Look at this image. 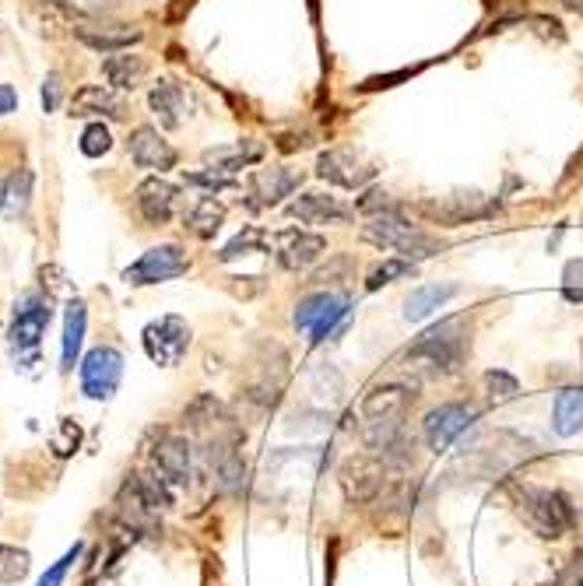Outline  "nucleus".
<instances>
[{
  "label": "nucleus",
  "mask_w": 583,
  "mask_h": 586,
  "mask_svg": "<svg viewBox=\"0 0 583 586\" xmlns=\"http://www.w3.org/2000/svg\"><path fill=\"white\" fill-rule=\"evenodd\" d=\"M267 250V236L257 229V225H246L243 232H239L232 243H225L222 246V253H218V260H236V257H246V253H264Z\"/></svg>",
  "instance_id": "2f4dec72"
},
{
  "label": "nucleus",
  "mask_w": 583,
  "mask_h": 586,
  "mask_svg": "<svg viewBox=\"0 0 583 586\" xmlns=\"http://www.w3.org/2000/svg\"><path fill=\"white\" fill-rule=\"evenodd\" d=\"M32 201V169H18L4 179V190H0V215L18 218L29 211Z\"/></svg>",
  "instance_id": "c85d7f7f"
},
{
  "label": "nucleus",
  "mask_w": 583,
  "mask_h": 586,
  "mask_svg": "<svg viewBox=\"0 0 583 586\" xmlns=\"http://www.w3.org/2000/svg\"><path fill=\"white\" fill-rule=\"evenodd\" d=\"M562 295H566V302H583V260H569L566 267H562Z\"/></svg>",
  "instance_id": "58836bf2"
},
{
  "label": "nucleus",
  "mask_w": 583,
  "mask_h": 586,
  "mask_svg": "<svg viewBox=\"0 0 583 586\" xmlns=\"http://www.w3.org/2000/svg\"><path fill=\"white\" fill-rule=\"evenodd\" d=\"M348 313H352L348 295L317 292V295H306V299L299 302L296 313H292V323H296V330L310 334V344H324V341H334V334L345 327Z\"/></svg>",
  "instance_id": "20e7f679"
},
{
  "label": "nucleus",
  "mask_w": 583,
  "mask_h": 586,
  "mask_svg": "<svg viewBox=\"0 0 583 586\" xmlns=\"http://www.w3.org/2000/svg\"><path fill=\"white\" fill-rule=\"evenodd\" d=\"M260 155H264V148H260L257 141H239V144H229V148H211L208 155H204V162L215 165V169L236 172V169H243V165L260 162Z\"/></svg>",
  "instance_id": "7c9ffc66"
},
{
  "label": "nucleus",
  "mask_w": 583,
  "mask_h": 586,
  "mask_svg": "<svg viewBox=\"0 0 583 586\" xmlns=\"http://www.w3.org/2000/svg\"><path fill=\"white\" fill-rule=\"evenodd\" d=\"M299 183H303V172L299 169H285V165L281 169H260L250 179V193L257 197L253 208H278L285 197H292L299 190Z\"/></svg>",
  "instance_id": "a211bd4d"
},
{
  "label": "nucleus",
  "mask_w": 583,
  "mask_h": 586,
  "mask_svg": "<svg viewBox=\"0 0 583 586\" xmlns=\"http://www.w3.org/2000/svg\"><path fill=\"white\" fill-rule=\"evenodd\" d=\"M29 569H32L29 551L15 548V544H0V583H18V579H25Z\"/></svg>",
  "instance_id": "473e14b6"
},
{
  "label": "nucleus",
  "mask_w": 583,
  "mask_h": 586,
  "mask_svg": "<svg viewBox=\"0 0 583 586\" xmlns=\"http://www.w3.org/2000/svg\"><path fill=\"white\" fill-rule=\"evenodd\" d=\"M144 74H148V64L137 53H116V57H109L102 64V78L113 88H120V92H134L144 81Z\"/></svg>",
  "instance_id": "bb28decb"
},
{
  "label": "nucleus",
  "mask_w": 583,
  "mask_h": 586,
  "mask_svg": "<svg viewBox=\"0 0 583 586\" xmlns=\"http://www.w3.org/2000/svg\"><path fill=\"white\" fill-rule=\"evenodd\" d=\"M461 292V285H454V281H443V285H422L415 288V292L408 295V302H404V320L418 323L425 320V316H432L436 309L447 306L454 295Z\"/></svg>",
  "instance_id": "393cba45"
},
{
  "label": "nucleus",
  "mask_w": 583,
  "mask_h": 586,
  "mask_svg": "<svg viewBox=\"0 0 583 586\" xmlns=\"http://www.w3.org/2000/svg\"><path fill=\"white\" fill-rule=\"evenodd\" d=\"M50 443H53V453H57V457H71V453L78 450V443H81V429L71 422V418H64L60 429L53 432Z\"/></svg>",
  "instance_id": "4c0bfd02"
},
{
  "label": "nucleus",
  "mask_w": 583,
  "mask_h": 586,
  "mask_svg": "<svg viewBox=\"0 0 583 586\" xmlns=\"http://www.w3.org/2000/svg\"><path fill=\"white\" fill-rule=\"evenodd\" d=\"M18 109V95L11 85H0V113H15Z\"/></svg>",
  "instance_id": "a18cd8bd"
},
{
  "label": "nucleus",
  "mask_w": 583,
  "mask_h": 586,
  "mask_svg": "<svg viewBox=\"0 0 583 586\" xmlns=\"http://www.w3.org/2000/svg\"><path fill=\"white\" fill-rule=\"evenodd\" d=\"M411 401H415V394L401 383L373 386L366 394V401H362V418L366 422H404Z\"/></svg>",
  "instance_id": "f3484780"
},
{
  "label": "nucleus",
  "mask_w": 583,
  "mask_h": 586,
  "mask_svg": "<svg viewBox=\"0 0 583 586\" xmlns=\"http://www.w3.org/2000/svg\"><path fill=\"white\" fill-rule=\"evenodd\" d=\"M348 271H352V260H348V257H334V264H331V267H324V271L313 274L310 285H334V281L345 278Z\"/></svg>",
  "instance_id": "37998d69"
},
{
  "label": "nucleus",
  "mask_w": 583,
  "mask_h": 586,
  "mask_svg": "<svg viewBox=\"0 0 583 586\" xmlns=\"http://www.w3.org/2000/svg\"><path fill=\"white\" fill-rule=\"evenodd\" d=\"M411 271H415V267H411V260H404V257H397V260H383L380 267H373V271H369L366 288H369V292H376V288L390 285V281H394V278H408Z\"/></svg>",
  "instance_id": "c9c22d12"
},
{
  "label": "nucleus",
  "mask_w": 583,
  "mask_h": 586,
  "mask_svg": "<svg viewBox=\"0 0 583 586\" xmlns=\"http://www.w3.org/2000/svg\"><path fill=\"white\" fill-rule=\"evenodd\" d=\"M148 106L152 113L159 116V123L166 130H176L183 123V113H187V99H183V88L176 85L173 78H162L152 85V95H148Z\"/></svg>",
  "instance_id": "5701e85b"
},
{
  "label": "nucleus",
  "mask_w": 583,
  "mask_h": 586,
  "mask_svg": "<svg viewBox=\"0 0 583 586\" xmlns=\"http://www.w3.org/2000/svg\"><path fill=\"white\" fill-rule=\"evenodd\" d=\"M562 8L576 11V15H583V0H562Z\"/></svg>",
  "instance_id": "49530a36"
},
{
  "label": "nucleus",
  "mask_w": 583,
  "mask_h": 586,
  "mask_svg": "<svg viewBox=\"0 0 583 586\" xmlns=\"http://www.w3.org/2000/svg\"><path fill=\"white\" fill-rule=\"evenodd\" d=\"M313 394H317L320 401H341L345 379H341V372L334 369V365H317V369H313Z\"/></svg>",
  "instance_id": "f704fd0d"
},
{
  "label": "nucleus",
  "mask_w": 583,
  "mask_h": 586,
  "mask_svg": "<svg viewBox=\"0 0 583 586\" xmlns=\"http://www.w3.org/2000/svg\"><path fill=\"white\" fill-rule=\"evenodd\" d=\"M478 422V411L464 401H450L440 404V408H432L429 415L422 418V436L429 443L432 453H447L454 446V439L461 432H468L471 425Z\"/></svg>",
  "instance_id": "1a4fd4ad"
},
{
  "label": "nucleus",
  "mask_w": 583,
  "mask_h": 586,
  "mask_svg": "<svg viewBox=\"0 0 583 586\" xmlns=\"http://www.w3.org/2000/svg\"><path fill=\"white\" fill-rule=\"evenodd\" d=\"M499 204L489 201L485 193L478 190H457L450 197H436V201H422L418 204V215H425L436 225H464V222H478V218L496 215Z\"/></svg>",
  "instance_id": "0eeeda50"
},
{
  "label": "nucleus",
  "mask_w": 583,
  "mask_h": 586,
  "mask_svg": "<svg viewBox=\"0 0 583 586\" xmlns=\"http://www.w3.org/2000/svg\"><path fill=\"white\" fill-rule=\"evenodd\" d=\"M187 183L204 186V190H229L236 179H232V172H225V169H208V172H190Z\"/></svg>",
  "instance_id": "a19ab883"
},
{
  "label": "nucleus",
  "mask_w": 583,
  "mask_h": 586,
  "mask_svg": "<svg viewBox=\"0 0 583 586\" xmlns=\"http://www.w3.org/2000/svg\"><path fill=\"white\" fill-rule=\"evenodd\" d=\"M50 320H53L50 299H43V295H25L15 306V320H11V330H8L11 351H15L18 358H29L32 362V358L39 355V344H43Z\"/></svg>",
  "instance_id": "39448f33"
},
{
  "label": "nucleus",
  "mask_w": 583,
  "mask_h": 586,
  "mask_svg": "<svg viewBox=\"0 0 583 586\" xmlns=\"http://www.w3.org/2000/svg\"><path fill=\"white\" fill-rule=\"evenodd\" d=\"M513 499H517V509L527 527L538 537H545V541H559L562 534L573 530L576 523L573 502L562 492L538 488V485H513Z\"/></svg>",
  "instance_id": "f03ea898"
},
{
  "label": "nucleus",
  "mask_w": 583,
  "mask_h": 586,
  "mask_svg": "<svg viewBox=\"0 0 583 586\" xmlns=\"http://www.w3.org/2000/svg\"><path fill=\"white\" fill-rule=\"evenodd\" d=\"M141 344H144V355L152 358L155 365L173 369V365L183 362V355L190 348V323L183 316H159V320H152L144 327Z\"/></svg>",
  "instance_id": "423d86ee"
},
{
  "label": "nucleus",
  "mask_w": 583,
  "mask_h": 586,
  "mask_svg": "<svg viewBox=\"0 0 583 586\" xmlns=\"http://www.w3.org/2000/svg\"><path fill=\"white\" fill-rule=\"evenodd\" d=\"M317 176L327 179V183H334V186H345V190H362V186L376 176V169L366 162H359L352 151L334 148V151H324V155L317 158Z\"/></svg>",
  "instance_id": "4468645a"
},
{
  "label": "nucleus",
  "mask_w": 583,
  "mask_h": 586,
  "mask_svg": "<svg viewBox=\"0 0 583 586\" xmlns=\"http://www.w3.org/2000/svg\"><path fill=\"white\" fill-rule=\"evenodd\" d=\"M183 422H187L194 432H208V429H222V425H229L232 418H229V408H225L215 394H201L187 404Z\"/></svg>",
  "instance_id": "cd10ccee"
},
{
  "label": "nucleus",
  "mask_w": 583,
  "mask_h": 586,
  "mask_svg": "<svg viewBox=\"0 0 583 586\" xmlns=\"http://www.w3.org/2000/svg\"><path fill=\"white\" fill-rule=\"evenodd\" d=\"M288 215L299 218L306 225H331V222H348L352 211L338 201V197H327V193H303L288 204Z\"/></svg>",
  "instance_id": "aec40b11"
},
{
  "label": "nucleus",
  "mask_w": 583,
  "mask_h": 586,
  "mask_svg": "<svg viewBox=\"0 0 583 586\" xmlns=\"http://www.w3.org/2000/svg\"><path fill=\"white\" fill-rule=\"evenodd\" d=\"M109 148H113V137H109V130L102 127V123L85 127V134H81V151H85L88 158H102Z\"/></svg>",
  "instance_id": "e433bc0d"
},
{
  "label": "nucleus",
  "mask_w": 583,
  "mask_h": 586,
  "mask_svg": "<svg viewBox=\"0 0 583 586\" xmlns=\"http://www.w3.org/2000/svg\"><path fill=\"white\" fill-rule=\"evenodd\" d=\"M123 376V355L109 344H99L85 355L81 362V390L85 397L92 401H109L116 394V386H120Z\"/></svg>",
  "instance_id": "9d476101"
},
{
  "label": "nucleus",
  "mask_w": 583,
  "mask_h": 586,
  "mask_svg": "<svg viewBox=\"0 0 583 586\" xmlns=\"http://www.w3.org/2000/svg\"><path fill=\"white\" fill-rule=\"evenodd\" d=\"M183 225H187L197 239H215V232L225 225V208L215 197H201V201L183 215Z\"/></svg>",
  "instance_id": "c756f323"
},
{
  "label": "nucleus",
  "mask_w": 583,
  "mask_h": 586,
  "mask_svg": "<svg viewBox=\"0 0 583 586\" xmlns=\"http://www.w3.org/2000/svg\"><path fill=\"white\" fill-rule=\"evenodd\" d=\"M127 148H130L134 165H141V169H148V172H169L176 165L173 144H169L155 127H137L134 134H130Z\"/></svg>",
  "instance_id": "dca6fc26"
},
{
  "label": "nucleus",
  "mask_w": 583,
  "mask_h": 586,
  "mask_svg": "<svg viewBox=\"0 0 583 586\" xmlns=\"http://www.w3.org/2000/svg\"><path fill=\"white\" fill-rule=\"evenodd\" d=\"M71 116H109V120H123V99L102 85H85L71 99Z\"/></svg>",
  "instance_id": "b1692460"
},
{
  "label": "nucleus",
  "mask_w": 583,
  "mask_h": 586,
  "mask_svg": "<svg viewBox=\"0 0 583 586\" xmlns=\"http://www.w3.org/2000/svg\"><path fill=\"white\" fill-rule=\"evenodd\" d=\"M552 432L559 439H573L583 432V386H566V390L555 394Z\"/></svg>",
  "instance_id": "4be33fe9"
},
{
  "label": "nucleus",
  "mask_w": 583,
  "mask_h": 586,
  "mask_svg": "<svg viewBox=\"0 0 583 586\" xmlns=\"http://www.w3.org/2000/svg\"><path fill=\"white\" fill-rule=\"evenodd\" d=\"M355 208L362 211V215H383V211H397L394 208V201H390V193H383V190H369L366 197H359V201H355Z\"/></svg>",
  "instance_id": "79ce46f5"
},
{
  "label": "nucleus",
  "mask_w": 583,
  "mask_h": 586,
  "mask_svg": "<svg viewBox=\"0 0 583 586\" xmlns=\"http://www.w3.org/2000/svg\"><path fill=\"white\" fill-rule=\"evenodd\" d=\"M341 488H345L348 502L366 506L369 499H376L383 488V460L380 457H355L341 471Z\"/></svg>",
  "instance_id": "2eb2a0df"
},
{
  "label": "nucleus",
  "mask_w": 583,
  "mask_h": 586,
  "mask_svg": "<svg viewBox=\"0 0 583 586\" xmlns=\"http://www.w3.org/2000/svg\"><path fill=\"white\" fill-rule=\"evenodd\" d=\"M74 36L99 53H116V50H127V46L141 43L144 32L127 29V25H74Z\"/></svg>",
  "instance_id": "412c9836"
},
{
  "label": "nucleus",
  "mask_w": 583,
  "mask_h": 586,
  "mask_svg": "<svg viewBox=\"0 0 583 586\" xmlns=\"http://www.w3.org/2000/svg\"><path fill=\"white\" fill-rule=\"evenodd\" d=\"M152 464L169 485L187 488L190 478H194V460H190V443L176 432H162L152 446Z\"/></svg>",
  "instance_id": "f8f14e48"
},
{
  "label": "nucleus",
  "mask_w": 583,
  "mask_h": 586,
  "mask_svg": "<svg viewBox=\"0 0 583 586\" xmlns=\"http://www.w3.org/2000/svg\"><path fill=\"white\" fill-rule=\"evenodd\" d=\"M57 99H60V88H57V74H50L43 85V109L46 113H53L57 109Z\"/></svg>",
  "instance_id": "c03bdc74"
},
{
  "label": "nucleus",
  "mask_w": 583,
  "mask_h": 586,
  "mask_svg": "<svg viewBox=\"0 0 583 586\" xmlns=\"http://www.w3.org/2000/svg\"><path fill=\"white\" fill-rule=\"evenodd\" d=\"M134 204L148 225H166L169 218H173L176 204H180V186H173L162 176L144 179V183L134 190Z\"/></svg>",
  "instance_id": "ddd939ff"
},
{
  "label": "nucleus",
  "mask_w": 583,
  "mask_h": 586,
  "mask_svg": "<svg viewBox=\"0 0 583 586\" xmlns=\"http://www.w3.org/2000/svg\"><path fill=\"white\" fill-rule=\"evenodd\" d=\"M85 323H88L85 302L71 299V306L64 313V341H60V369L64 372H71L74 362H78L81 344H85Z\"/></svg>",
  "instance_id": "a878e982"
},
{
  "label": "nucleus",
  "mask_w": 583,
  "mask_h": 586,
  "mask_svg": "<svg viewBox=\"0 0 583 586\" xmlns=\"http://www.w3.org/2000/svg\"><path fill=\"white\" fill-rule=\"evenodd\" d=\"M187 271H190V257L180 246L166 243V246H155V250L141 253V260H134V264L123 271V281L134 288H144V285H159V281H173Z\"/></svg>",
  "instance_id": "6e6552de"
},
{
  "label": "nucleus",
  "mask_w": 583,
  "mask_h": 586,
  "mask_svg": "<svg viewBox=\"0 0 583 586\" xmlns=\"http://www.w3.org/2000/svg\"><path fill=\"white\" fill-rule=\"evenodd\" d=\"M362 239L380 250H394L401 253L404 260H425V257H436V253L447 250V243L429 232L415 229V225L404 222L397 211H383V215H373L366 225H362Z\"/></svg>",
  "instance_id": "7ed1b4c3"
},
{
  "label": "nucleus",
  "mask_w": 583,
  "mask_h": 586,
  "mask_svg": "<svg viewBox=\"0 0 583 586\" xmlns=\"http://www.w3.org/2000/svg\"><path fill=\"white\" fill-rule=\"evenodd\" d=\"M485 394H489L492 404H506L520 394V379L506 369H489L485 372Z\"/></svg>",
  "instance_id": "72a5a7b5"
},
{
  "label": "nucleus",
  "mask_w": 583,
  "mask_h": 586,
  "mask_svg": "<svg viewBox=\"0 0 583 586\" xmlns=\"http://www.w3.org/2000/svg\"><path fill=\"white\" fill-rule=\"evenodd\" d=\"M236 446H239L236 432L215 436L204 446V457H208V467H211V474H215V485L229 495L243 492V485H246V464H243V457H239Z\"/></svg>",
  "instance_id": "9b49d317"
},
{
  "label": "nucleus",
  "mask_w": 583,
  "mask_h": 586,
  "mask_svg": "<svg viewBox=\"0 0 583 586\" xmlns=\"http://www.w3.org/2000/svg\"><path fill=\"white\" fill-rule=\"evenodd\" d=\"M78 558H81V544H74V548L67 551V555L60 558V562H53L50 569L43 572V579H39L36 586H60V583H64V576H67V569H71V565L78 562Z\"/></svg>",
  "instance_id": "ea45409f"
},
{
  "label": "nucleus",
  "mask_w": 583,
  "mask_h": 586,
  "mask_svg": "<svg viewBox=\"0 0 583 586\" xmlns=\"http://www.w3.org/2000/svg\"><path fill=\"white\" fill-rule=\"evenodd\" d=\"M327 253V239L317 232H281L278 236V264L285 271H303V267L317 264Z\"/></svg>",
  "instance_id": "6ab92c4d"
},
{
  "label": "nucleus",
  "mask_w": 583,
  "mask_h": 586,
  "mask_svg": "<svg viewBox=\"0 0 583 586\" xmlns=\"http://www.w3.org/2000/svg\"><path fill=\"white\" fill-rule=\"evenodd\" d=\"M471 348V330L464 316H450V320H440L436 327L425 330L418 341L408 344V362L418 365L425 376H454L457 369L464 365Z\"/></svg>",
  "instance_id": "f257e3e1"
}]
</instances>
